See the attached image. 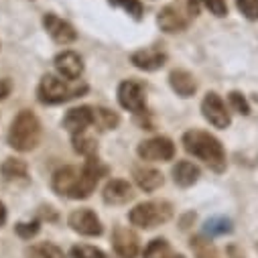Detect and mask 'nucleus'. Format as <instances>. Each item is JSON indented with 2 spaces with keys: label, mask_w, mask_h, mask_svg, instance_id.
<instances>
[{
  "label": "nucleus",
  "mask_w": 258,
  "mask_h": 258,
  "mask_svg": "<svg viewBox=\"0 0 258 258\" xmlns=\"http://www.w3.org/2000/svg\"><path fill=\"white\" fill-rule=\"evenodd\" d=\"M104 173H106V167L98 159L90 157L82 171L76 167L59 169L53 175V191L63 198L86 200L94 193V189H96V185Z\"/></svg>",
  "instance_id": "1"
},
{
  "label": "nucleus",
  "mask_w": 258,
  "mask_h": 258,
  "mask_svg": "<svg viewBox=\"0 0 258 258\" xmlns=\"http://www.w3.org/2000/svg\"><path fill=\"white\" fill-rule=\"evenodd\" d=\"M183 147L189 155L204 161L216 173H222L226 169V151L214 135L204 131H189L183 135Z\"/></svg>",
  "instance_id": "2"
},
{
  "label": "nucleus",
  "mask_w": 258,
  "mask_h": 258,
  "mask_svg": "<svg viewBox=\"0 0 258 258\" xmlns=\"http://www.w3.org/2000/svg\"><path fill=\"white\" fill-rule=\"evenodd\" d=\"M41 141V122L31 110L19 112V116L13 120L9 131V145L15 151L27 153L33 151Z\"/></svg>",
  "instance_id": "3"
},
{
  "label": "nucleus",
  "mask_w": 258,
  "mask_h": 258,
  "mask_svg": "<svg viewBox=\"0 0 258 258\" xmlns=\"http://www.w3.org/2000/svg\"><path fill=\"white\" fill-rule=\"evenodd\" d=\"M86 86H70L63 80H59L57 76H51L47 74L41 84H39V100L43 104H61V102H68L72 98H78L82 94H86Z\"/></svg>",
  "instance_id": "4"
},
{
  "label": "nucleus",
  "mask_w": 258,
  "mask_h": 258,
  "mask_svg": "<svg viewBox=\"0 0 258 258\" xmlns=\"http://www.w3.org/2000/svg\"><path fill=\"white\" fill-rule=\"evenodd\" d=\"M171 216H173V208L169 202H145L131 212V222L139 228L151 230L165 224Z\"/></svg>",
  "instance_id": "5"
},
{
  "label": "nucleus",
  "mask_w": 258,
  "mask_h": 258,
  "mask_svg": "<svg viewBox=\"0 0 258 258\" xmlns=\"http://www.w3.org/2000/svg\"><path fill=\"white\" fill-rule=\"evenodd\" d=\"M202 114L204 118L214 126V128H228L232 118H230V112L224 104V100L216 94V92H210L206 94L204 102H202Z\"/></svg>",
  "instance_id": "6"
},
{
  "label": "nucleus",
  "mask_w": 258,
  "mask_h": 258,
  "mask_svg": "<svg viewBox=\"0 0 258 258\" xmlns=\"http://www.w3.org/2000/svg\"><path fill=\"white\" fill-rule=\"evenodd\" d=\"M118 102H120L122 108L141 114V112L145 110V106H147L143 84L137 82V80H126V82H122L120 88H118Z\"/></svg>",
  "instance_id": "7"
},
{
  "label": "nucleus",
  "mask_w": 258,
  "mask_h": 258,
  "mask_svg": "<svg viewBox=\"0 0 258 258\" xmlns=\"http://www.w3.org/2000/svg\"><path fill=\"white\" fill-rule=\"evenodd\" d=\"M175 155V145L167 137H155L139 145V157L145 161H171Z\"/></svg>",
  "instance_id": "8"
},
{
  "label": "nucleus",
  "mask_w": 258,
  "mask_h": 258,
  "mask_svg": "<svg viewBox=\"0 0 258 258\" xmlns=\"http://www.w3.org/2000/svg\"><path fill=\"white\" fill-rule=\"evenodd\" d=\"M43 27H45V31L53 37V41L59 43V45H70V43H74V41L78 39L76 29H74L68 21L59 19L57 15H51V13L45 15V17H43Z\"/></svg>",
  "instance_id": "9"
},
{
  "label": "nucleus",
  "mask_w": 258,
  "mask_h": 258,
  "mask_svg": "<svg viewBox=\"0 0 258 258\" xmlns=\"http://www.w3.org/2000/svg\"><path fill=\"white\" fill-rule=\"evenodd\" d=\"M70 226L72 230L84 234V236H100L102 234V224L98 220V216L92 210H76L70 216Z\"/></svg>",
  "instance_id": "10"
},
{
  "label": "nucleus",
  "mask_w": 258,
  "mask_h": 258,
  "mask_svg": "<svg viewBox=\"0 0 258 258\" xmlns=\"http://www.w3.org/2000/svg\"><path fill=\"white\" fill-rule=\"evenodd\" d=\"M55 70L66 80H78L84 74V61L76 51H63L55 57Z\"/></svg>",
  "instance_id": "11"
},
{
  "label": "nucleus",
  "mask_w": 258,
  "mask_h": 258,
  "mask_svg": "<svg viewBox=\"0 0 258 258\" xmlns=\"http://www.w3.org/2000/svg\"><path fill=\"white\" fill-rule=\"evenodd\" d=\"M112 242H114V250L118 252L120 258H135L139 254V238L133 230L118 226L112 234Z\"/></svg>",
  "instance_id": "12"
},
{
  "label": "nucleus",
  "mask_w": 258,
  "mask_h": 258,
  "mask_svg": "<svg viewBox=\"0 0 258 258\" xmlns=\"http://www.w3.org/2000/svg\"><path fill=\"white\" fill-rule=\"evenodd\" d=\"M92 124H94V108H90V106L74 108L66 114V118H63V126H66L72 135L86 133V128Z\"/></svg>",
  "instance_id": "13"
},
{
  "label": "nucleus",
  "mask_w": 258,
  "mask_h": 258,
  "mask_svg": "<svg viewBox=\"0 0 258 258\" xmlns=\"http://www.w3.org/2000/svg\"><path fill=\"white\" fill-rule=\"evenodd\" d=\"M133 66L139 68V70H145V72H155V70H161L167 61V55L159 49H141V51H135L133 57Z\"/></svg>",
  "instance_id": "14"
},
{
  "label": "nucleus",
  "mask_w": 258,
  "mask_h": 258,
  "mask_svg": "<svg viewBox=\"0 0 258 258\" xmlns=\"http://www.w3.org/2000/svg\"><path fill=\"white\" fill-rule=\"evenodd\" d=\"M133 187L128 181H122V179H112L106 187H104V202L106 204H112V206H122L126 202L133 200Z\"/></svg>",
  "instance_id": "15"
},
{
  "label": "nucleus",
  "mask_w": 258,
  "mask_h": 258,
  "mask_svg": "<svg viewBox=\"0 0 258 258\" xmlns=\"http://www.w3.org/2000/svg\"><path fill=\"white\" fill-rule=\"evenodd\" d=\"M169 84H171L173 92H177V96H181V98H191L193 94H196V90H198L196 78H193L189 72H185V70L171 72Z\"/></svg>",
  "instance_id": "16"
},
{
  "label": "nucleus",
  "mask_w": 258,
  "mask_h": 258,
  "mask_svg": "<svg viewBox=\"0 0 258 258\" xmlns=\"http://www.w3.org/2000/svg\"><path fill=\"white\" fill-rule=\"evenodd\" d=\"M159 27L165 31V33H181L187 29V17L181 15L175 7H167L159 13V19H157Z\"/></svg>",
  "instance_id": "17"
},
{
  "label": "nucleus",
  "mask_w": 258,
  "mask_h": 258,
  "mask_svg": "<svg viewBox=\"0 0 258 258\" xmlns=\"http://www.w3.org/2000/svg\"><path fill=\"white\" fill-rule=\"evenodd\" d=\"M173 179L181 187H191L193 183L200 179V167L193 165L191 161H179L173 167Z\"/></svg>",
  "instance_id": "18"
},
{
  "label": "nucleus",
  "mask_w": 258,
  "mask_h": 258,
  "mask_svg": "<svg viewBox=\"0 0 258 258\" xmlns=\"http://www.w3.org/2000/svg\"><path fill=\"white\" fill-rule=\"evenodd\" d=\"M135 181L143 191H157L163 185V175L151 167H137L135 169Z\"/></svg>",
  "instance_id": "19"
},
{
  "label": "nucleus",
  "mask_w": 258,
  "mask_h": 258,
  "mask_svg": "<svg viewBox=\"0 0 258 258\" xmlns=\"http://www.w3.org/2000/svg\"><path fill=\"white\" fill-rule=\"evenodd\" d=\"M118 122H120V118L116 112H112L108 108H94V124L98 131H114Z\"/></svg>",
  "instance_id": "20"
},
{
  "label": "nucleus",
  "mask_w": 258,
  "mask_h": 258,
  "mask_svg": "<svg viewBox=\"0 0 258 258\" xmlns=\"http://www.w3.org/2000/svg\"><path fill=\"white\" fill-rule=\"evenodd\" d=\"M27 256H31V258H63V250L57 248L55 244L41 242V244L31 246L27 250Z\"/></svg>",
  "instance_id": "21"
},
{
  "label": "nucleus",
  "mask_w": 258,
  "mask_h": 258,
  "mask_svg": "<svg viewBox=\"0 0 258 258\" xmlns=\"http://www.w3.org/2000/svg\"><path fill=\"white\" fill-rule=\"evenodd\" d=\"M74 149L80 153V155H84V157H94L96 155V151H98V145H96V141L92 139V137H88L86 133H80V135H74Z\"/></svg>",
  "instance_id": "22"
},
{
  "label": "nucleus",
  "mask_w": 258,
  "mask_h": 258,
  "mask_svg": "<svg viewBox=\"0 0 258 258\" xmlns=\"http://www.w3.org/2000/svg\"><path fill=\"white\" fill-rule=\"evenodd\" d=\"M3 175L9 181L23 179V177H27V165L21 159H7L5 165H3Z\"/></svg>",
  "instance_id": "23"
},
{
  "label": "nucleus",
  "mask_w": 258,
  "mask_h": 258,
  "mask_svg": "<svg viewBox=\"0 0 258 258\" xmlns=\"http://www.w3.org/2000/svg\"><path fill=\"white\" fill-rule=\"evenodd\" d=\"M145 258H171V248H169L167 240H163V238L153 240L145 250Z\"/></svg>",
  "instance_id": "24"
},
{
  "label": "nucleus",
  "mask_w": 258,
  "mask_h": 258,
  "mask_svg": "<svg viewBox=\"0 0 258 258\" xmlns=\"http://www.w3.org/2000/svg\"><path fill=\"white\" fill-rule=\"evenodd\" d=\"M206 234L208 236H222L232 230V222L228 218H212L206 222Z\"/></svg>",
  "instance_id": "25"
},
{
  "label": "nucleus",
  "mask_w": 258,
  "mask_h": 258,
  "mask_svg": "<svg viewBox=\"0 0 258 258\" xmlns=\"http://www.w3.org/2000/svg\"><path fill=\"white\" fill-rule=\"evenodd\" d=\"M72 258H106V254L100 248L88 246V244H80L72 248Z\"/></svg>",
  "instance_id": "26"
},
{
  "label": "nucleus",
  "mask_w": 258,
  "mask_h": 258,
  "mask_svg": "<svg viewBox=\"0 0 258 258\" xmlns=\"http://www.w3.org/2000/svg\"><path fill=\"white\" fill-rule=\"evenodd\" d=\"M110 5L120 7L128 15H133L135 19H141L143 17V5L139 3V0H110Z\"/></svg>",
  "instance_id": "27"
},
{
  "label": "nucleus",
  "mask_w": 258,
  "mask_h": 258,
  "mask_svg": "<svg viewBox=\"0 0 258 258\" xmlns=\"http://www.w3.org/2000/svg\"><path fill=\"white\" fill-rule=\"evenodd\" d=\"M236 7L248 21H258V0H236Z\"/></svg>",
  "instance_id": "28"
},
{
  "label": "nucleus",
  "mask_w": 258,
  "mask_h": 258,
  "mask_svg": "<svg viewBox=\"0 0 258 258\" xmlns=\"http://www.w3.org/2000/svg\"><path fill=\"white\" fill-rule=\"evenodd\" d=\"M228 100H230V106H232V110L234 112H238V114H250V104H248V100L240 94V92H230V96H228Z\"/></svg>",
  "instance_id": "29"
},
{
  "label": "nucleus",
  "mask_w": 258,
  "mask_h": 258,
  "mask_svg": "<svg viewBox=\"0 0 258 258\" xmlns=\"http://www.w3.org/2000/svg\"><path fill=\"white\" fill-rule=\"evenodd\" d=\"M202 3L206 5V9L216 15V17H226L228 15V5H226V0H202Z\"/></svg>",
  "instance_id": "30"
},
{
  "label": "nucleus",
  "mask_w": 258,
  "mask_h": 258,
  "mask_svg": "<svg viewBox=\"0 0 258 258\" xmlns=\"http://www.w3.org/2000/svg\"><path fill=\"white\" fill-rule=\"evenodd\" d=\"M39 232V222H31V224H19L17 226V234L25 240H29L31 236H35Z\"/></svg>",
  "instance_id": "31"
},
{
  "label": "nucleus",
  "mask_w": 258,
  "mask_h": 258,
  "mask_svg": "<svg viewBox=\"0 0 258 258\" xmlns=\"http://www.w3.org/2000/svg\"><path fill=\"white\" fill-rule=\"evenodd\" d=\"M11 94V82L9 80H0V100H5Z\"/></svg>",
  "instance_id": "32"
},
{
  "label": "nucleus",
  "mask_w": 258,
  "mask_h": 258,
  "mask_svg": "<svg viewBox=\"0 0 258 258\" xmlns=\"http://www.w3.org/2000/svg\"><path fill=\"white\" fill-rule=\"evenodd\" d=\"M5 224H7V208L0 202V226H5Z\"/></svg>",
  "instance_id": "33"
},
{
  "label": "nucleus",
  "mask_w": 258,
  "mask_h": 258,
  "mask_svg": "<svg viewBox=\"0 0 258 258\" xmlns=\"http://www.w3.org/2000/svg\"><path fill=\"white\" fill-rule=\"evenodd\" d=\"M171 258H185L183 254H177V256H171Z\"/></svg>",
  "instance_id": "34"
}]
</instances>
